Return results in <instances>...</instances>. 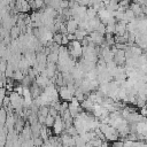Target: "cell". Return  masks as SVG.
Returning <instances> with one entry per match:
<instances>
[{
  "label": "cell",
  "instance_id": "5b68a950",
  "mask_svg": "<svg viewBox=\"0 0 147 147\" xmlns=\"http://www.w3.org/2000/svg\"><path fill=\"white\" fill-rule=\"evenodd\" d=\"M65 26H67V31L68 33H71V34H75V32L79 29V24L76 20H74L72 17L69 18L67 22H65Z\"/></svg>",
  "mask_w": 147,
  "mask_h": 147
},
{
  "label": "cell",
  "instance_id": "ba28073f",
  "mask_svg": "<svg viewBox=\"0 0 147 147\" xmlns=\"http://www.w3.org/2000/svg\"><path fill=\"white\" fill-rule=\"evenodd\" d=\"M54 123H55V117H53V116L48 115V116L46 117V123H45V126H46V127H53Z\"/></svg>",
  "mask_w": 147,
  "mask_h": 147
},
{
  "label": "cell",
  "instance_id": "277c9868",
  "mask_svg": "<svg viewBox=\"0 0 147 147\" xmlns=\"http://www.w3.org/2000/svg\"><path fill=\"white\" fill-rule=\"evenodd\" d=\"M88 36H90V38H91V41H92L95 46H101V45L105 42V36L101 34V33H99V32H96V31L91 32Z\"/></svg>",
  "mask_w": 147,
  "mask_h": 147
},
{
  "label": "cell",
  "instance_id": "52a82bcc",
  "mask_svg": "<svg viewBox=\"0 0 147 147\" xmlns=\"http://www.w3.org/2000/svg\"><path fill=\"white\" fill-rule=\"evenodd\" d=\"M38 115H41V116H44V117H47V116L49 115V107H47V106H42V107H40V108H39V113H38Z\"/></svg>",
  "mask_w": 147,
  "mask_h": 147
},
{
  "label": "cell",
  "instance_id": "30bf717a",
  "mask_svg": "<svg viewBox=\"0 0 147 147\" xmlns=\"http://www.w3.org/2000/svg\"><path fill=\"white\" fill-rule=\"evenodd\" d=\"M146 142H147V139H146Z\"/></svg>",
  "mask_w": 147,
  "mask_h": 147
},
{
  "label": "cell",
  "instance_id": "8992f818",
  "mask_svg": "<svg viewBox=\"0 0 147 147\" xmlns=\"http://www.w3.org/2000/svg\"><path fill=\"white\" fill-rule=\"evenodd\" d=\"M62 39H63V34L62 33H60V32H56V33H54V36H53V41L55 42V44H57V45H62Z\"/></svg>",
  "mask_w": 147,
  "mask_h": 147
},
{
  "label": "cell",
  "instance_id": "3957f363",
  "mask_svg": "<svg viewBox=\"0 0 147 147\" xmlns=\"http://www.w3.org/2000/svg\"><path fill=\"white\" fill-rule=\"evenodd\" d=\"M59 96H60V99L61 100H63V101H71L74 98H75V95L68 90V87L67 86H62V87H59Z\"/></svg>",
  "mask_w": 147,
  "mask_h": 147
},
{
  "label": "cell",
  "instance_id": "7a4b0ae2",
  "mask_svg": "<svg viewBox=\"0 0 147 147\" xmlns=\"http://www.w3.org/2000/svg\"><path fill=\"white\" fill-rule=\"evenodd\" d=\"M114 62L117 64V67H124V64L126 63L125 51L117 49V52H116L115 55H114Z\"/></svg>",
  "mask_w": 147,
  "mask_h": 147
},
{
  "label": "cell",
  "instance_id": "6da1fadb",
  "mask_svg": "<svg viewBox=\"0 0 147 147\" xmlns=\"http://www.w3.org/2000/svg\"><path fill=\"white\" fill-rule=\"evenodd\" d=\"M65 130L64 127V122L62 119V117L59 115L56 118H55V123L53 125V134L54 136H60L63 133V131Z\"/></svg>",
  "mask_w": 147,
  "mask_h": 147
},
{
  "label": "cell",
  "instance_id": "9c48e42d",
  "mask_svg": "<svg viewBox=\"0 0 147 147\" xmlns=\"http://www.w3.org/2000/svg\"><path fill=\"white\" fill-rule=\"evenodd\" d=\"M124 145H125V141H123V140H116V141H113L111 144H110V147H124Z\"/></svg>",
  "mask_w": 147,
  "mask_h": 147
}]
</instances>
